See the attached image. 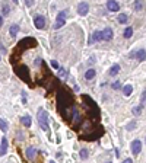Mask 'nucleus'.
I'll list each match as a JSON object with an SVG mask.
<instances>
[{
    "label": "nucleus",
    "mask_w": 146,
    "mask_h": 163,
    "mask_svg": "<svg viewBox=\"0 0 146 163\" xmlns=\"http://www.w3.org/2000/svg\"><path fill=\"white\" fill-rule=\"evenodd\" d=\"M38 122H40L41 130H44V131L48 130V114H47V111H44V109L38 111Z\"/></svg>",
    "instance_id": "f257e3e1"
},
{
    "label": "nucleus",
    "mask_w": 146,
    "mask_h": 163,
    "mask_svg": "<svg viewBox=\"0 0 146 163\" xmlns=\"http://www.w3.org/2000/svg\"><path fill=\"white\" fill-rule=\"evenodd\" d=\"M34 25H35V28H38V29H44V26H45V18L41 16V15H35L34 16Z\"/></svg>",
    "instance_id": "f03ea898"
},
{
    "label": "nucleus",
    "mask_w": 146,
    "mask_h": 163,
    "mask_svg": "<svg viewBox=\"0 0 146 163\" xmlns=\"http://www.w3.org/2000/svg\"><path fill=\"white\" fill-rule=\"evenodd\" d=\"M88 12H89V5H88L86 2L79 3V6H78V13H79L80 16H86Z\"/></svg>",
    "instance_id": "7ed1b4c3"
},
{
    "label": "nucleus",
    "mask_w": 146,
    "mask_h": 163,
    "mask_svg": "<svg viewBox=\"0 0 146 163\" xmlns=\"http://www.w3.org/2000/svg\"><path fill=\"white\" fill-rule=\"evenodd\" d=\"M131 152H133V154H139L142 152V143H140V140H133V143H131Z\"/></svg>",
    "instance_id": "20e7f679"
},
{
    "label": "nucleus",
    "mask_w": 146,
    "mask_h": 163,
    "mask_svg": "<svg viewBox=\"0 0 146 163\" xmlns=\"http://www.w3.org/2000/svg\"><path fill=\"white\" fill-rule=\"evenodd\" d=\"M107 9L110 12H118L120 10V5L115 2V0H108L107 2Z\"/></svg>",
    "instance_id": "39448f33"
},
{
    "label": "nucleus",
    "mask_w": 146,
    "mask_h": 163,
    "mask_svg": "<svg viewBox=\"0 0 146 163\" xmlns=\"http://www.w3.org/2000/svg\"><path fill=\"white\" fill-rule=\"evenodd\" d=\"M113 36H114V32H113L111 28H105V29L102 31V40H105V41H111V40H113Z\"/></svg>",
    "instance_id": "423d86ee"
},
{
    "label": "nucleus",
    "mask_w": 146,
    "mask_h": 163,
    "mask_svg": "<svg viewBox=\"0 0 146 163\" xmlns=\"http://www.w3.org/2000/svg\"><path fill=\"white\" fill-rule=\"evenodd\" d=\"M98 41H102V31H95L89 40V44H94V42H98Z\"/></svg>",
    "instance_id": "0eeeda50"
},
{
    "label": "nucleus",
    "mask_w": 146,
    "mask_h": 163,
    "mask_svg": "<svg viewBox=\"0 0 146 163\" xmlns=\"http://www.w3.org/2000/svg\"><path fill=\"white\" fill-rule=\"evenodd\" d=\"M7 152V139L3 137L2 141H0V156H5Z\"/></svg>",
    "instance_id": "6e6552de"
},
{
    "label": "nucleus",
    "mask_w": 146,
    "mask_h": 163,
    "mask_svg": "<svg viewBox=\"0 0 146 163\" xmlns=\"http://www.w3.org/2000/svg\"><path fill=\"white\" fill-rule=\"evenodd\" d=\"M64 23H66V18L58 16V15H57V20H56V23H54V29H60V28H63V26H64Z\"/></svg>",
    "instance_id": "1a4fd4ad"
},
{
    "label": "nucleus",
    "mask_w": 146,
    "mask_h": 163,
    "mask_svg": "<svg viewBox=\"0 0 146 163\" xmlns=\"http://www.w3.org/2000/svg\"><path fill=\"white\" fill-rule=\"evenodd\" d=\"M135 55L137 57V60H139V61H143V60H146V49H143V48L137 49Z\"/></svg>",
    "instance_id": "9d476101"
},
{
    "label": "nucleus",
    "mask_w": 146,
    "mask_h": 163,
    "mask_svg": "<svg viewBox=\"0 0 146 163\" xmlns=\"http://www.w3.org/2000/svg\"><path fill=\"white\" fill-rule=\"evenodd\" d=\"M25 154H27V157H28L29 160H32V159L35 157V154H36V150H35V147H28Z\"/></svg>",
    "instance_id": "9b49d317"
},
{
    "label": "nucleus",
    "mask_w": 146,
    "mask_h": 163,
    "mask_svg": "<svg viewBox=\"0 0 146 163\" xmlns=\"http://www.w3.org/2000/svg\"><path fill=\"white\" fill-rule=\"evenodd\" d=\"M118 71H120V66H118V64H114V66H111V69H110L108 74L114 77V76H117V74H118Z\"/></svg>",
    "instance_id": "f8f14e48"
},
{
    "label": "nucleus",
    "mask_w": 146,
    "mask_h": 163,
    "mask_svg": "<svg viewBox=\"0 0 146 163\" xmlns=\"http://www.w3.org/2000/svg\"><path fill=\"white\" fill-rule=\"evenodd\" d=\"M95 74H96V71L94 69H89V70H86V73H85V79H86V80H92L95 77Z\"/></svg>",
    "instance_id": "ddd939ff"
},
{
    "label": "nucleus",
    "mask_w": 146,
    "mask_h": 163,
    "mask_svg": "<svg viewBox=\"0 0 146 163\" xmlns=\"http://www.w3.org/2000/svg\"><path fill=\"white\" fill-rule=\"evenodd\" d=\"M18 32H19V25H12L10 26V29H9V34H10V36H16L18 35Z\"/></svg>",
    "instance_id": "4468645a"
},
{
    "label": "nucleus",
    "mask_w": 146,
    "mask_h": 163,
    "mask_svg": "<svg viewBox=\"0 0 146 163\" xmlns=\"http://www.w3.org/2000/svg\"><path fill=\"white\" fill-rule=\"evenodd\" d=\"M22 124L25 125V127H31V124H32V119H31V117L29 115H25V117H22Z\"/></svg>",
    "instance_id": "2eb2a0df"
},
{
    "label": "nucleus",
    "mask_w": 146,
    "mask_h": 163,
    "mask_svg": "<svg viewBox=\"0 0 146 163\" xmlns=\"http://www.w3.org/2000/svg\"><path fill=\"white\" fill-rule=\"evenodd\" d=\"M123 92H124V96H130L133 93V86L131 84H126L123 87Z\"/></svg>",
    "instance_id": "dca6fc26"
},
{
    "label": "nucleus",
    "mask_w": 146,
    "mask_h": 163,
    "mask_svg": "<svg viewBox=\"0 0 146 163\" xmlns=\"http://www.w3.org/2000/svg\"><path fill=\"white\" fill-rule=\"evenodd\" d=\"M135 10L136 12H142L143 10V0H136L135 2Z\"/></svg>",
    "instance_id": "f3484780"
},
{
    "label": "nucleus",
    "mask_w": 146,
    "mask_h": 163,
    "mask_svg": "<svg viewBox=\"0 0 146 163\" xmlns=\"http://www.w3.org/2000/svg\"><path fill=\"white\" fill-rule=\"evenodd\" d=\"M117 20H118V23H127V15L126 13H118Z\"/></svg>",
    "instance_id": "a211bd4d"
},
{
    "label": "nucleus",
    "mask_w": 146,
    "mask_h": 163,
    "mask_svg": "<svg viewBox=\"0 0 146 163\" xmlns=\"http://www.w3.org/2000/svg\"><path fill=\"white\" fill-rule=\"evenodd\" d=\"M2 13H3V16H7L10 13V7H9L7 3H3L2 5Z\"/></svg>",
    "instance_id": "6ab92c4d"
},
{
    "label": "nucleus",
    "mask_w": 146,
    "mask_h": 163,
    "mask_svg": "<svg viewBox=\"0 0 146 163\" xmlns=\"http://www.w3.org/2000/svg\"><path fill=\"white\" fill-rule=\"evenodd\" d=\"M7 128H9V127H7V122H6L5 119L0 118V130H2L3 133H6V131H7Z\"/></svg>",
    "instance_id": "aec40b11"
},
{
    "label": "nucleus",
    "mask_w": 146,
    "mask_h": 163,
    "mask_svg": "<svg viewBox=\"0 0 146 163\" xmlns=\"http://www.w3.org/2000/svg\"><path fill=\"white\" fill-rule=\"evenodd\" d=\"M131 35H133V28H130V26H129V28H126V29H124V35H123V36H124V38H130Z\"/></svg>",
    "instance_id": "412c9836"
},
{
    "label": "nucleus",
    "mask_w": 146,
    "mask_h": 163,
    "mask_svg": "<svg viewBox=\"0 0 146 163\" xmlns=\"http://www.w3.org/2000/svg\"><path fill=\"white\" fill-rule=\"evenodd\" d=\"M142 109H143V106H140V105L139 106H135V108H133V115H136V117L142 114Z\"/></svg>",
    "instance_id": "4be33fe9"
},
{
    "label": "nucleus",
    "mask_w": 146,
    "mask_h": 163,
    "mask_svg": "<svg viewBox=\"0 0 146 163\" xmlns=\"http://www.w3.org/2000/svg\"><path fill=\"white\" fill-rule=\"evenodd\" d=\"M79 156H80L82 160L88 159V150H86V148H82V150H80V153H79Z\"/></svg>",
    "instance_id": "5701e85b"
},
{
    "label": "nucleus",
    "mask_w": 146,
    "mask_h": 163,
    "mask_svg": "<svg viewBox=\"0 0 146 163\" xmlns=\"http://www.w3.org/2000/svg\"><path fill=\"white\" fill-rule=\"evenodd\" d=\"M146 104V89L143 90V93H142V99H140V106H143Z\"/></svg>",
    "instance_id": "b1692460"
},
{
    "label": "nucleus",
    "mask_w": 146,
    "mask_h": 163,
    "mask_svg": "<svg viewBox=\"0 0 146 163\" xmlns=\"http://www.w3.org/2000/svg\"><path fill=\"white\" fill-rule=\"evenodd\" d=\"M135 127H136V121H131V122L127 125V130H130V131H131V130H135Z\"/></svg>",
    "instance_id": "393cba45"
},
{
    "label": "nucleus",
    "mask_w": 146,
    "mask_h": 163,
    "mask_svg": "<svg viewBox=\"0 0 146 163\" xmlns=\"http://www.w3.org/2000/svg\"><path fill=\"white\" fill-rule=\"evenodd\" d=\"M113 89H115V90L121 89V83H120V82H114V83H113Z\"/></svg>",
    "instance_id": "a878e982"
},
{
    "label": "nucleus",
    "mask_w": 146,
    "mask_h": 163,
    "mask_svg": "<svg viewBox=\"0 0 146 163\" xmlns=\"http://www.w3.org/2000/svg\"><path fill=\"white\" fill-rule=\"evenodd\" d=\"M51 66H53L54 69H58V63H57L56 60H53V61H51Z\"/></svg>",
    "instance_id": "bb28decb"
},
{
    "label": "nucleus",
    "mask_w": 146,
    "mask_h": 163,
    "mask_svg": "<svg viewBox=\"0 0 146 163\" xmlns=\"http://www.w3.org/2000/svg\"><path fill=\"white\" fill-rule=\"evenodd\" d=\"M58 73H60V76H64V74H66L64 69H58Z\"/></svg>",
    "instance_id": "cd10ccee"
},
{
    "label": "nucleus",
    "mask_w": 146,
    "mask_h": 163,
    "mask_svg": "<svg viewBox=\"0 0 146 163\" xmlns=\"http://www.w3.org/2000/svg\"><path fill=\"white\" fill-rule=\"evenodd\" d=\"M41 64V58H36L35 60V66H40Z\"/></svg>",
    "instance_id": "c85d7f7f"
},
{
    "label": "nucleus",
    "mask_w": 146,
    "mask_h": 163,
    "mask_svg": "<svg viewBox=\"0 0 146 163\" xmlns=\"http://www.w3.org/2000/svg\"><path fill=\"white\" fill-rule=\"evenodd\" d=\"M34 3V0H27V6H32Z\"/></svg>",
    "instance_id": "c756f323"
},
{
    "label": "nucleus",
    "mask_w": 146,
    "mask_h": 163,
    "mask_svg": "<svg viewBox=\"0 0 146 163\" xmlns=\"http://www.w3.org/2000/svg\"><path fill=\"white\" fill-rule=\"evenodd\" d=\"M3 26V16H0V28Z\"/></svg>",
    "instance_id": "7c9ffc66"
},
{
    "label": "nucleus",
    "mask_w": 146,
    "mask_h": 163,
    "mask_svg": "<svg viewBox=\"0 0 146 163\" xmlns=\"http://www.w3.org/2000/svg\"><path fill=\"white\" fill-rule=\"evenodd\" d=\"M13 3H15V5H18V0H13Z\"/></svg>",
    "instance_id": "2f4dec72"
}]
</instances>
